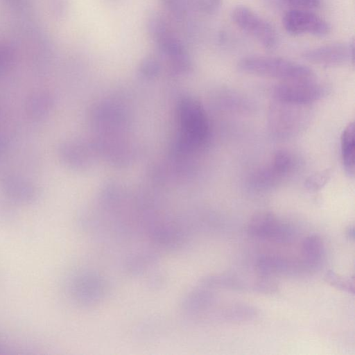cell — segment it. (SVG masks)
Instances as JSON below:
<instances>
[{"label":"cell","mask_w":355,"mask_h":355,"mask_svg":"<svg viewBox=\"0 0 355 355\" xmlns=\"http://www.w3.org/2000/svg\"><path fill=\"white\" fill-rule=\"evenodd\" d=\"M256 312L250 306L236 305L225 311V317L232 320H243L250 319Z\"/></svg>","instance_id":"cell-19"},{"label":"cell","mask_w":355,"mask_h":355,"mask_svg":"<svg viewBox=\"0 0 355 355\" xmlns=\"http://www.w3.org/2000/svg\"><path fill=\"white\" fill-rule=\"evenodd\" d=\"M341 158L346 173L351 178L354 176V125L349 123L340 136Z\"/></svg>","instance_id":"cell-15"},{"label":"cell","mask_w":355,"mask_h":355,"mask_svg":"<svg viewBox=\"0 0 355 355\" xmlns=\"http://www.w3.org/2000/svg\"><path fill=\"white\" fill-rule=\"evenodd\" d=\"M297 166V159L286 150H278L266 164L255 170L249 179V186L257 191L271 189L291 175Z\"/></svg>","instance_id":"cell-3"},{"label":"cell","mask_w":355,"mask_h":355,"mask_svg":"<svg viewBox=\"0 0 355 355\" xmlns=\"http://www.w3.org/2000/svg\"><path fill=\"white\" fill-rule=\"evenodd\" d=\"M53 106V98L46 91H40L31 95L25 105L28 116L35 121L47 116Z\"/></svg>","instance_id":"cell-14"},{"label":"cell","mask_w":355,"mask_h":355,"mask_svg":"<svg viewBox=\"0 0 355 355\" xmlns=\"http://www.w3.org/2000/svg\"><path fill=\"white\" fill-rule=\"evenodd\" d=\"M173 11L180 12L181 4L180 0H162Z\"/></svg>","instance_id":"cell-22"},{"label":"cell","mask_w":355,"mask_h":355,"mask_svg":"<svg viewBox=\"0 0 355 355\" xmlns=\"http://www.w3.org/2000/svg\"><path fill=\"white\" fill-rule=\"evenodd\" d=\"M3 196L15 204L31 205L39 198L37 187L26 179L15 175H6L0 180Z\"/></svg>","instance_id":"cell-10"},{"label":"cell","mask_w":355,"mask_h":355,"mask_svg":"<svg viewBox=\"0 0 355 355\" xmlns=\"http://www.w3.org/2000/svg\"><path fill=\"white\" fill-rule=\"evenodd\" d=\"M231 17L237 26L255 38L265 49H272L277 46L278 38L275 28L250 8L238 6L232 10Z\"/></svg>","instance_id":"cell-4"},{"label":"cell","mask_w":355,"mask_h":355,"mask_svg":"<svg viewBox=\"0 0 355 355\" xmlns=\"http://www.w3.org/2000/svg\"><path fill=\"white\" fill-rule=\"evenodd\" d=\"M103 281L91 274L75 276L71 281L69 288L73 299L81 304H88L100 299L104 293Z\"/></svg>","instance_id":"cell-11"},{"label":"cell","mask_w":355,"mask_h":355,"mask_svg":"<svg viewBox=\"0 0 355 355\" xmlns=\"http://www.w3.org/2000/svg\"><path fill=\"white\" fill-rule=\"evenodd\" d=\"M238 67L245 73L282 81L309 80L315 77L309 67L279 57L248 56L239 61Z\"/></svg>","instance_id":"cell-1"},{"label":"cell","mask_w":355,"mask_h":355,"mask_svg":"<svg viewBox=\"0 0 355 355\" xmlns=\"http://www.w3.org/2000/svg\"><path fill=\"white\" fill-rule=\"evenodd\" d=\"M332 171L327 168L309 175L304 181L305 188L310 191L320 190L329 180Z\"/></svg>","instance_id":"cell-17"},{"label":"cell","mask_w":355,"mask_h":355,"mask_svg":"<svg viewBox=\"0 0 355 355\" xmlns=\"http://www.w3.org/2000/svg\"><path fill=\"white\" fill-rule=\"evenodd\" d=\"M306 105L274 100L268 116L270 132L278 138H288L298 134L308 121Z\"/></svg>","instance_id":"cell-2"},{"label":"cell","mask_w":355,"mask_h":355,"mask_svg":"<svg viewBox=\"0 0 355 355\" xmlns=\"http://www.w3.org/2000/svg\"><path fill=\"white\" fill-rule=\"evenodd\" d=\"M257 271L266 277L273 275H291L299 271L305 270L302 263L290 260L278 255L264 254L256 261Z\"/></svg>","instance_id":"cell-12"},{"label":"cell","mask_w":355,"mask_h":355,"mask_svg":"<svg viewBox=\"0 0 355 355\" xmlns=\"http://www.w3.org/2000/svg\"><path fill=\"white\" fill-rule=\"evenodd\" d=\"M324 244L318 234L306 236L302 243V264L305 270H315L320 267L324 256Z\"/></svg>","instance_id":"cell-13"},{"label":"cell","mask_w":355,"mask_h":355,"mask_svg":"<svg viewBox=\"0 0 355 355\" xmlns=\"http://www.w3.org/2000/svg\"><path fill=\"white\" fill-rule=\"evenodd\" d=\"M9 146V140L6 136L0 133V157L6 152Z\"/></svg>","instance_id":"cell-23"},{"label":"cell","mask_w":355,"mask_h":355,"mask_svg":"<svg viewBox=\"0 0 355 355\" xmlns=\"http://www.w3.org/2000/svg\"><path fill=\"white\" fill-rule=\"evenodd\" d=\"M247 232L251 237L278 243H289L295 234L289 224L267 211L258 212L252 216L248 222Z\"/></svg>","instance_id":"cell-6"},{"label":"cell","mask_w":355,"mask_h":355,"mask_svg":"<svg viewBox=\"0 0 355 355\" xmlns=\"http://www.w3.org/2000/svg\"><path fill=\"white\" fill-rule=\"evenodd\" d=\"M324 278L325 280L333 286L347 293L352 294L354 293V286L353 281L345 279L332 270H329L326 273Z\"/></svg>","instance_id":"cell-18"},{"label":"cell","mask_w":355,"mask_h":355,"mask_svg":"<svg viewBox=\"0 0 355 355\" xmlns=\"http://www.w3.org/2000/svg\"><path fill=\"white\" fill-rule=\"evenodd\" d=\"M15 205L5 197L0 199V224L6 225L15 221L17 213Z\"/></svg>","instance_id":"cell-20"},{"label":"cell","mask_w":355,"mask_h":355,"mask_svg":"<svg viewBox=\"0 0 355 355\" xmlns=\"http://www.w3.org/2000/svg\"><path fill=\"white\" fill-rule=\"evenodd\" d=\"M180 116L184 135L193 147L202 146L209 133V125L202 107L196 101L185 100L182 103Z\"/></svg>","instance_id":"cell-7"},{"label":"cell","mask_w":355,"mask_h":355,"mask_svg":"<svg viewBox=\"0 0 355 355\" xmlns=\"http://www.w3.org/2000/svg\"><path fill=\"white\" fill-rule=\"evenodd\" d=\"M302 57L306 61L324 67H334L354 60V42L334 43L304 51Z\"/></svg>","instance_id":"cell-9"},{"label":"cell","mask_w":355,"mask_h":355,"mask_svg":"<svg viewBox=\"0 0 355 355\" xmlns=\"http://www.w3.org/2000/svg\"><path fill=\"white\" fill-rule=\"evenodd\" d=\"M347 235L348 236V238H349L350 239H354V227L353 226H349L347 230Z\"/></svg>","instance_id":"cell-24"},{"label":"cell","mask_w":355,"mask_h":355,"mask_svg":"<svg viewBox=\"0 0 355 355\" xmlns=\"http://www.w3.org/2000/svg\"><path fill=\"white\" fill-rule=\"evenodd\" d=\"M285 30L293 35L309 34L323 36L330 32V25L323 18L306 9L294 8L282 19Z\"/></svg>","instance_id":"cell-8"},{"label":"cell","mask_w":355,"mask_h":355,"mask_svg":"<svg viewBox=\"0 0 355 355\" xmlns=\"http://www.w3.org/2000/svg\"><path fill=\"white\" fill-rule=\"evenodd\" d=\"M205 284L211 286L227 288L232 289H243V282L236 277L229 275H215L207 278Z\"/></svg>","instance_id":"cell-16"},{"label":"cell","mask_w":355,"mask_h":355,"mask_svg":"<svg viewBox=\"0 0 355 355\" xmlns=\"http://www.w3.org/2000/svg\"><path fill=\"white\" fill-rule=\"evenodd\" d=\"M326 89L314 79L282 81L272 90L274 100L306 105L325 95Z\"/></svg>","instance_id":"cell-5"},{"label":"cell","mask_w":355,"mask_h":355,"mask_svg":"<svg viewBox=\"0 0 355 355\" xmlns=\"http://www.w3.org/2000/svg\"><path fill=\"white\" fill-rule=\"evenodd\" d=\"M286 3L300 9L315 8L320 6L321 0H284Z\"/></svg>","instance_id":"cell-21"}]
</instances>
